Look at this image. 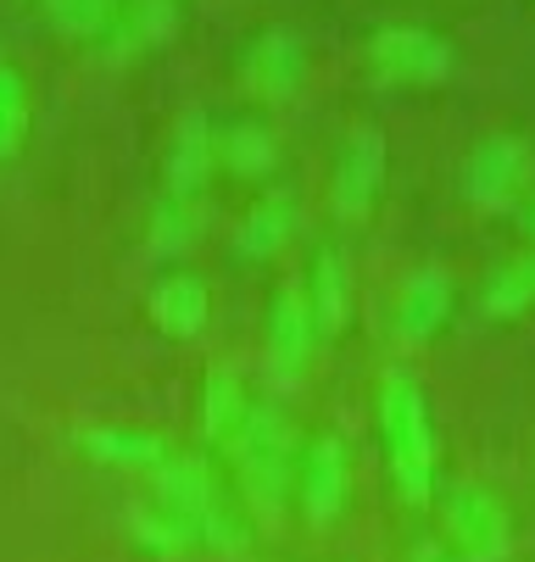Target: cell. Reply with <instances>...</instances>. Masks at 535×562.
Returning a JSON list of instances; mask_svg holds the SVG:
<instances>
[{
	"label": "cell",
	"instance_id": "1",
	"mask_svg": "<svg viewBox=\"0 0 535 562\" xmlns=\"http://www.w3.org/2000/svg\"><path fill=\"white\" fill-rule=\"evenodd\" d=\"M374 418H379V446H386L391 485L408 507H430L441 496V451H435V424L424 407V390L408 368H386L374 384Z\"/></svg>",
	"mask_w": 535,
	"mask_h": 562
},
{
	"label": "cell",
	"instance_id": "2",
	"mask_svg": "<svg viewBox=\"0 0 535 562\" xmlns=\"http://www.w3.org/2000/svg\"><path fill=\"white\" fill-rule=\"evenodd\" d=\"M151 479V502L168 507L201 551H218V557H241L252 546V513L241 507V496H229L218 485V473L207 457L196 451H168L157 468L145 473Z\"/></svg>",
	"mask_w": 535,
	"mask_h": 562
},
{
	"label": "cell",
	"instance_id": "3",
	"mask_svg": "<svg viewBox=\"0 0 535 562\" xmlns=\"http://www.w3.org/2000/svg\"><path fill=\"white\" fill-rule=\"evenodd\" d=\"M296 457H301V446H296L290 413L279 401H252L241 435L229 440V462H235L241 507L268 529L285 518V502L296 491Z\"/></svg>",
	"mask_w": 535,
	"mask_h": 562
},
{
	"label": "cell",
	"instance_id": "4",
	"mask_svg": "<svg viewBox=\"0 0 535 562\" xmlns=\"http://www.w3.org/2000/svg\"><path fill=\"white\" fill-rule=\"evenodd\" d=\"M446 551L457 562H508L513 557V513L480 479H452L441 496Z\"/></svg>",
	"mask_w": 535,
	"mask_h": 562
},
{
	"label": "cell",
	"instance_id": "5",
	"mask_svg": "<svg viewBox=\"0 0 535 562\" xmlns=\"http://www.w3.org/2000/svg\"><path fill=\"white\" fill-rule=\"evenodd\" d=\"M535 179V150L524 134H486L469 145L464 156V173H457V184H464V201L486 217H502L524 201Z\"/></svg>",
	"mask_w": 535,
	"mask_h": 562
},
{
	"label": "cell",
	"instance_id": "6",
	"mask_svg": "<svg viewBox=\"0 0 535 562\" xmlns=\"http://www.w3.org/2000/svg\"><path fill=\"white\" fill-rule=\"evenodd\" d=\"M368 67L386 78V85H397V90H430V85H446L452 78L457 50L435 29L397 23V29H379L368 40Z\"/></svg>",
	"mask_w": 535,
	"mask_h": 562
},
{
	"label": "cell",
	"instance_id": "7",
	"mask_svg": "<svg viewBox=\"0 0 535 562\" xmlns=\"http://www.w3.org/2000/svg\"><path fill=\"white\" fill-rule=\"evenodd\" d=\"M296 507L308 518V529H330L341 524L346 502H352V457H346V440L341 435H313L296 457Z\"/></svg>",
	"mask_w": 535,
	"mask_h": 562
},
{
	"label": "cell",
	"instance_id": "8",
	"mask_svg": "<svg viewBox=\"0 0 535 562\" xmlns=\"http://www.w3.org/2000/svg\"><path fill=\"white\" fill-rule=\"evenodd\" d=\"M386 168H391V150H386V134L374 123H357L335 156V173H330V206L341 223H363L379 195H386Z\"/></svg>",
	"mask_w": 535,
	"mask_h": 562
},
{
	"label": "cell",
	"instance_id": "9",
	"mask_svg": "<svg viewBox=\"0 0 535 562\" xmlns=\"http://www.w3.org/2000/svg\"><path fill=\"white\" fill-rule=\"evenodd\" d=\"M301 78H308V45H301L296 29H263L241 56V90L263 106L290 101Z\"/></svg>",
	"mask_w": 535,
	"mask_h": 562
},
{
	"label": "cell",
	"instance_id": "10",
	"mask_svg": "<svg viewBox=\"0 0 535 562\" xmlns=\"http://www.w3.org/2000/svg\"><path fill=\"white\" fill-rule=\"evenodd\" d=\"M263 346H268V362L285 384L308 368V357L319 346V329H313V306H308V284L301 279H285L279 295L268 301V340Z\"/></svg>",
	"mask_w": 535,
	"mask_h": 562
},
{
	"label": "cell",
	"instance_id": "11",
	"mask_svg": "<svg viewBox=\"0 0 535 562\" xmlns=\"http://www.w3.org/2000/svg\"><path fill=\"white\" fill-rule=\"evenodd\" d=\"M218 173V128L201 106H190L179 123H174V139H168V162H163V179H168V195L179 201H201L207 184Z\"/></svg>",
	"mask_w": 535,
	"mask_h": 562
},
{
	"label": "cell",
	"instance_id": "12",
	"mask_svg": "<svg viewBox=\"0 0 535 562\" xmlns=\"http://www.w3.org/2000/svg\"><path fill=\"white\" fill-rule=\"evenodd\" d=\"M452 301H457V290H452V273H446V268H419V273H408V279H402V295H397V324H391L397 346H402V351L430 346V340L446 329Z\"/></svg>",
	"mask_w": 535,
	"mask_h": 562
},
{
	"label": "cell",
	"instance_id": "13",
	"mask_svg": "<svg viewBox=\"0 0 535 562\" xmlns=\"http://www.w3.org/2000/svg\"><path fill=\"white\" fill-rule=\"evenodd\" d=\"M145 312H151V324H157L163 335L196 340L207 329V317H212L207 279H196V273H163L157 284H151V295H145Z\"/></svg>",
	"mask_w": 535,
	"mask_h": 562
},
{
	"label": "cell",
	"instance_id": "14",
	"mask_svg": "<svg viewBox=\"0 0 535 562\" xmlns=\"http://www.w3.org/2000/svg\"><path fill=\"white\" fill-rule=\"evenodd\" d=\"M174 34H179V0H123V12L101 45L112 61H129V56L163 50Z\"/></svg>",
	"mask_w": 535,
	"mask_h": 562
},
{
	"label": "cell",
	"instance_id": "15",
	"mask_svg": "<svg viewBox=\"0 0 535 562\" xmlns=\"http://www.w3.org/2000/svg\"><path fill=\"white\" fill-rule=\"evenodd\" d=\"M246 413H252V390H246L241 368L235 362H212L207 379H201V440L229 451V440H235L241 424H246Z\"/></svg>",
	"mask_w": 535,
	"mask_h": 562
},
{
	"label": "cell",
	"instance_id": "16",
	"mask_svg": "<svg viewBox=\"0 0 535 562\" xmlns=\"http://www.w3.org/2000/svg\"><path fill=\"white\" fill-rule=\"evenodd\" d=\"M79 451L112 473H151L174 446L151 429H129V424H96V429H79Z\"/></svg>",
	"mask_w": 535,
	"mask_h": 562
},
{
	"label": "cell",
	"instance_id": "17",
	"mask_svg": "<svg viewBox=\"0 0 535 562\" xmlns=\"http://www.w3.org/2000/svg\"><path fill=\"white\" fill-rule=\"evenodd\" d=\"M296 223H301V206H296L285 190H268V195H257V201L241 212V223H235V251L252 257V262H268V257H279L290 239H296Z\"/></svg>",
	"mask_w": 535,
	"mask_h": 562
},
{
	"label": "cell",
	"instance_id": "18",
	"mask_svg": "<svg viewBox=\"0 0 535 562\" xmlns=\"http://www.w3.org/2000/svg\"><path fill=\"white\" fill-rule=\"evenodd\" d=\"M308 306H313V329L319 340H341L346 317H352V268L335 246H324L313 257V284H308Z\"/></svg>",
	"mask_w": 535,
	"mask_h": 562
},
{
	"label": "cell",
	"instance_id": "19",
	"mask_svg": "<svg viewBox=\"0 0 535 562\" xmlns=\"http://www.w3.org/2000/svg\"><path fill=\"white\" fill-rule=\"evenodd\" d=\"M218 168L235 179H268L279 168V139L268 123H229L218 134Z\"/></svg>",
	"mask_w": 535,
	"mask_h": 562
},
{
	"label": "cell",
	"instance_id": "20",
	"mask_svg": "<svg viewBox=\"0 0 535 562\" xmlns=\"http://www.w3.org/2000/svg\"><path fill=\"white\" fill-rule=\"evenodd\" d=\"M123 524H129V535H134V546L140 551H151L157 562H185V557H196L201 546H196V535L168 513V507H157V502H134L129 513H123Z\"/></svg>",
	"mask_w": 535,
	"mask_h": 562
},
{
	"label": "cell",
	"instance_id": "21",
	"mask_svg": "<svg viewBox=\"0 0 535 562\" xmlns=\"http://www.w3.org/2000/svg\"><path fill=\"white\" fill-rule=\"evenodd\" d=\"M480 306H486V317H502V324H508V317L535 312V246L519 251V257H508V262H497L486 273Z\"/></svg>",
	"mask_w": 535,
	"mask_h": 562
},
{
	"label": "cell",
	"instance_id": "22",
	"mask_svg": "<svg viewBox=\"0 0 535 562\" xmlns=\"http://www.w3.org/2000/svg\"><path fill=\"white\" fill-rule=\"evenodd\" d=\"M118 12H123V0H40L45 29L73 45H101L112 34Z\"/></svg>",
	"mask_w": 535,
	"mask_h": 562
},
{
	"label": "cell",
	"instance_id": "23",
	"mask_svg": "<svg viewBox=\"0 0 535 562\" xmlns=\"http://www.w3.org/2000/svg\"><path fill=\"white\" fill-rule=\"evenodd\" d=\"M196 234H201V212H196V201H179V195H163L157 212H151V228H145L151 257H163V262L185 257L196 246Z\"/></svg>",
	"mask_w": 535,
	"mask_h": 562
},
{
	"label": "cell",
	"instance_id": "24",
	"mask_svg": "<svg viewBox=\"0 0 535 562\" xmlns=\"http://www.w3.org/2000/svg\"><path fill=\"white\" fill-rule=\"evenodd\" d=\"M29 117H34V101H29L23 72L0 61V162L23 150V139H29Z\"/></svg>",
	"mask_w": 535,
	"mask_h": 562
},
{
	"label": "cell",
	"instance_id": "25",
	"mask_svg": "<svg viewBox=\"0 0 535 562\" xmlns=\"http://www.w3.org/2000/svg\"><path fill=\"white\" fill-rule=\"evenodd\" d=\"M513 217H519V228H524V239H535V179H530V190H524V201L513 206Z\"/></svg>",
	"mask_w": 535,
	"mask_h": 562
},
{
	"label": "cell",
	"instance_id": "26",
	"mask_svg": "<svg viewBox=\"0 0 535 562\" xmlns=\"http://www.w3.org/2000/svg\"><path fill=\"white\" fill-rule=\"evenodd\" d=\"M413 562H457V557L446 551V540H419V551H413Z\"/></svg>",
	"mask_w": 535,
	"mask_h": 562
}]
</instances>
